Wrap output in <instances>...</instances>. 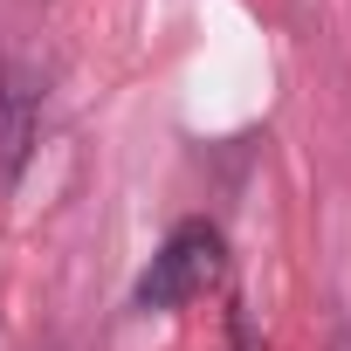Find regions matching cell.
<instances>
[{"label": "cell", "instance_id": "6da1fadb", "mask_svg": "<svg viewBox=\"0 0 351 351\" xmlns=\"http://www.w3.org/2000/svg\"><path fill=\"white\" fill-rule=\"evenodd\" d=\"M221 276V228L214 221H180L165 234V248L152 255V269L138 276L131 303L138 310H180L186 296H200Z\"/></svg>", "mask_w": 351, "mask_h": 351}, {"label": "cell", "instance_id": "7a4b0ae2", "mask_svg": "<svg viewBox=\"0 0 351 351\" xmlns=\"http://www.w3.org/2000/svg\"><path fill=\"white\" fill-rule=\"evenodd\" d=\"M35 90H28V69H0V180H14L28 145H35Z\"/></svg>", "mask_w": 351, "mask_h": 351}, {"label": "cell", "instance_id": "3957f363", "mask_svg": "<svg viewBox=\"0 0 351 351\" xmlns=\"http://www.w3.org/2000/svg\"><path fill=\"white\" fill-rule=\"evenodd\" d=\"M337 351H351V330H337Z\"/></svg>", "mask_w": 351, "mask_h": 351}]
</instances>
